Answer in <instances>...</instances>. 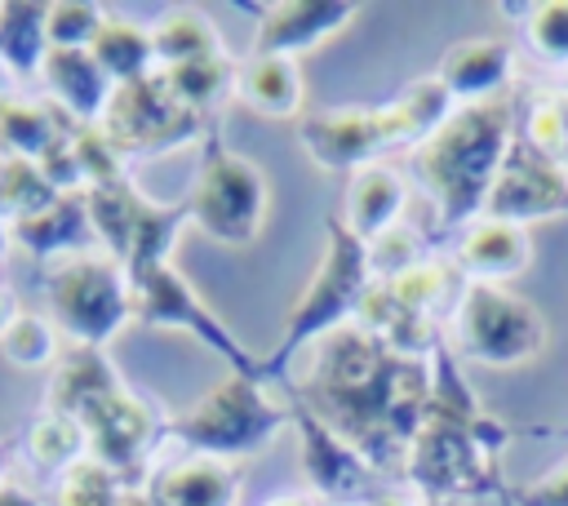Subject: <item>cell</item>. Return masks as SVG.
Here are the masks:
<instances>
[{
    "instance_id": "d4e9b609",
    "label": "cell",
    "mask_w": 568,
    "mask_h": 506,
    "mask_svg": "<svg viewBox=\"0 0 568 506\" xmlns=\"http://www.w3.org/2000/svg\"><path fill=\"white\" fill-rule=\"evenodd\" d=\"M151 40H155V62H169V67L191 62V58H213V53H222L213 22H209L204 13H195V9L169 13V18L151 31Z\"/></svg>"
},
{
    "instance_id": "4fadbf2b",
    "label": "cell",
    "mask_w": 568,
    "mask_h": 506,
    "mask_svg": "<svg viewBox=\"0 0 568 506\" xmlns=\"http://www.w3.org/2000/svg\"><path fill=\"white\" fill-rule=\"evenodd\" d=\"M297 435H302V470L315 493L346 502H359L368 493V466L364 457L320 417V413H297Z\"/></svg>"
},
{
    "instance_id": "b9f144b4",
    "label": "cell",
    "mask_w": 568,
    "mask_h": 506,
    "mask_svg": "<svg viewBox=\"0 0 568 506\" xmlns=\"http://www.w3.org/2000/svg\"><path fill=\"white\" fill-rule=\"evenodd\" d=\"M346 506H368V502H346Z\"/></svg>"
},
{
    "instance_id": "836d02e7",
    "label": "cell",
    "mask_w": 568,
    "mask_h": 506,
    "mask_svg": "<svg viewBox=\"0 0 568 506\" xmlns=\"http://www.w3.org/2000/svg\"><path fill=\"white\" fill-rule=\"evenodd\" d=\"M532 49L541 58H555V62H568V0H546V4H532L528 22H524Z\"/></svg>"
},
{
    "instance_id": "7a4b0ae2",
    "label": "cell",
    "mask_w": 568,
    "mask_h": 506,
    "mask_svg": "<svg viewBox=\"0 0 568 506\" xmlns=\"http://www.w3.org/2000/svg\"><path fill=\"white\" fill-rule=\"evenodd\" d=\"M448 115H453V93L439 84V75H426L404 98L377 111L342 107L311 115L302 124V142L324 169H346V164L364 169L390 146H422Z\"/></svg>"
},
{
    "instance_id": "e575fe53",
    "label": "cell",
    "mask_w": 568,
    "mask_h": 506,
    "mask_svg": "<svg viewBox=\"0 0 568 506\" xmlns=\"http://www.w3.org/2000/svg\"><path fill=\"white\" fill-rule=\"evenodd\" d=\"M524 506H568V462H559L550 475H541L537 484H528Z\"/></svg>"
},
{
    "instance_id": "4dcf8cb0",
    "label": "cell",
    "mask_w": 568,
    "mask_h": 506,
    "mask_svg": "<svg viewBox=\"0 0 568 506\" xmlns=\"http://www.w3.org/2000/svg\"><path fill=\"white\" fill-rule=\"evenodd\" d=\"M102 22H106V13L98 4H80V0L49 4V13H44L49 49H89L93 36L102 31Z\"/></svg>"
},
{
    "instance_id": "3957f363",
    "label": "cell",
    "mask_w": 568,
    "mask_h": 506,
    "mask_svg": "<svg viewBox=\"0 0 568 506\" xmlns=\"http://www.w3.org/2000/svg\"><path fill=\"white\" fill-rule=\"evenodd\" d=\"M280 426L284 408L266 395L257 373H231L173 422V439H182L191 453L231 462L262 448Z\"/></svg>"
},
{
    "instance_id": "7c38bea8",
    "label": "cell",
    "mask_w": 568,
    "mask_h": 506,
    "mask_svg": "<svg viewBox=\"0 0 568 506\" xmlns=\"http://www.w3.org/2000/svg\"><path fill=\"white\" fill-rule=\"evenodd\" d=\"M182 120H186V107H178L169 98V89L160 84V75H146V80L120 84L111 93V107L102 115V133H106V142L115 151L120 146H155Z\"/></svg>"
},
{
    "instance_id": "603a6c76",
    "label": "cell",
    "mask_w": 568,
    "mask_h": 506,
    "mask_svg": "<svg viewBox=\"0 0 568 506\" xmlns=\"http://www.w3.org/2000/svg\"><path fill=\"white\" fill-rule=\"evenodd\" d=\"M89 209L71 195H53L49 204L31 209L27 217H18L13 235L18 244L36 249V253H62V249H75L84 235H89Z\"/></svg>"
},
{
    "instance_id": "83f0119b",
    "label": "cell",
    "mask_w": 568,
    "mask_h": 506,
    "mask_svg": "<svg viewBox=\"0 0 568 506\" xmlns=\"http://www.w3.org/2000/svg\"><path fill=\"white\" fill-rule=\"evenodd\" d=\"M160 84L169 89V98H173L178 107H204V102H213V98L226 89V62H222V53H213V58H191V62L164 67V71H160Z\"/></svg>"
},
{
    "instance_id": "8fae6325",
    "label": "cell",
    "mask_w": 568,
    "mask_h": 506,
    "mask_svg": "<svg viewBox=\"0 0 568 506\" xmlns=\"http://www.w3.org/2000/svg\"><path fill=\"white\" fill-rule=\"evenodd\" d=\"M355 18L351 0H280L262 9L253 53H275V58H297L342 31Z\"/></svg>"
},
{
    "instance_id": "ba28073f",
    "label": "cell",
    "mask_w": 568,
    "mask_h": 506,
    "mask_svg": "<svg viewBox=\"0 0 568 506\" xmlns=\"http://www.w3.org/2000/svg\"><path fill=\"white\" fill-rule=\"evenodd\" d=\"M84 209H89L93 235L106 240L111 253L129 262V275L142 271V266H151V262H164L178 217L164 213V209H155L151 200H142L124 178L102 182V186H89Z\"/></svg>"
},
{
    "instance_id": "cb8c5ba5",
    "label": "cell",
    "mask_w": 568,
    "mask_h": 506,
    "mask_svg": "<svg viewBox=\"0 0 568 506\" xmlns=\"http://www.w3.org/2000/svg\"><path fill=\"white\" fill-rule=\"evenodd\" d=\"M49 4H0V67L4 71H36L44 67L49 53V31H44Z\"/></svg>"
},
{
    "instance_id": "ffe728a7",
    "label": "cell",
    "mask_w": 568,
    "mask_h": 506,
    "mask_svg": "<svg viewBox=\"0 0 568 506\" xmlns=\"http://www.w3.org/2000/svg\"><path fill=\"white\" fill-rule=\"evenodd\" d=\"M120 391L111 364L102 360L98 346H67L58 360H53V377H49V413H62V417H80L84 408H93L102 395Z\"/></svg>"
},
{
    "instance_id": "5bb4252c",
    "label": "cell",
    "mask_w": 568,
    "mask_h": 506,
    "mask_svg": "<svg viewBox=\"0 0 568 506\" xmlns=\"http://www.w3.org/2000/svg\"><path fill=\"white\" fill-rule=\"evenodd\" d=\"M142 497L151 506H235L240 502V470L222 457L182 453L151 475Z\"/></svg>"
},
{
    "instance_id": "1f68e13d",
    "label": "cell",
    "mask_w": 568,
    "mask_h": 506,
    "mask_svg": "<svg viewBox=\"0 0 568 506\" xmlns=\"http://www.w3.org/2000/svg\"><path fill=\"white\" fill-rule=\"evenodd\" d=\"M386 289H390V297H395L404 311L426 315L435 302H444V293H448V271H444V266H430V262H413L408 271L390 275Z\"/></svg>"
},
{
    "instance_id": "8d00e7d4",
    "label": "cell",
    "mask_w": 568,
    "mask_h": 506,
    "mask_svg": "<svg viewBox=\"0 0 568 506\" xmlns=\"http://www.w3.org/2000/svg\"><path fill=\"white\" fill-rule=\"evenodd\" d=\"M13 315H18V311H13V302H9L4 293H0V333L9 328V320H13Z\"/></svg>"
},
{
    "instance_id": "d6986e66",
    "label": "cell",
    "mask_w": 568,
    "mask_h": 506,
    "mask_svg": "<svg viewBox=\"0 0 568 506\" xmlns=\"http://www.w3.org/2000/svg\"><path fill=\"white\" fill-rule=\"evenodd\" d=\"M510 71V49L501 40H462L439 58V84L453 93V102H488L497 98L501 80Z\"/></svg>"
},
{
    "instance_id": "277c9868",
    "label": "cell",
    "mask_w": 568,
    "mask_h": 506,
    "mask_svg": "<svg viewBox=\"0 0 568 506\" xmlns=\"http://www.w3.org/2000/svg\"><path fill=\"white\" fill-rule=\"evenodd\" d=\"M49 320L75 346H102L133 315V289L115 271V262L93 253H71L53 266L44 284Z\"/></svg>"
},
{
    "instance_id": "9c48e42d",
    "label": "cell",
    "mask_w": 568,
    "mask_h": 506,
    "mask_svg": "<svg viewBox=\"0 0 568 506\" xmlns=\"http://www.w3.org/2000/svg\"><path fill=\"white\" fill-rule=\"evenodd\" d=\"M129 289H133V315L138 320H146L155 328H186L209 351H217L222 360H231L235 373H257V364L244 355V346L217 324V315L186 289V280L169 262H151V266L133 271L129 275Z\"/></svg>"
},
{
    "instance_id": "ab89813d",
    "label": "cell",
    "mask_w": 568,
    "mask_h": 506,
    "mask_svg": "<svg viewBox=\"0 0 568 506\" xmlns=\"http://www.w3.org/2000/svg\"><path fill=\"white\" fill-rule=\"evenodd\" d=\"M559 169H568V142H564V155H559Z\"/></svg>"
},
{
    "instance_id": "f35d334b",
    "label": "cell",
    "mask_w": 568,
    "mask_h": 506,
    "mask_svg": "<svg viewBox=\"0 0 568 506\" xmlns=\"http://www.w3.org/2000/svg\"><path fill=\"white\" fill-rule=\"evenodd\" d=\"M120 506H151V502H146V497H138V493H124V497H120Z\"/></svg>"
},
{
    "instance_id": "74e56055",
    "label": "cell",
    "mask_w": 568,
    "mask_h": 506,
    "mask_svg": "<svg viewBox=\"0 0 568 506\" xmlns=\"http://www.w3.org/2000/svg\"><path fill=\"white\" fill-rule=\"evenodd\" d=\"M266 506H315V502H306V497H275V502H266Z\"/></svg>"
},
{
    "instance_id": "d590c367",
    "label": "cell",
    "mask_w": 568,
    "mask_h": 506,
    "mask_svg": "<svg viewBox=\"0 0 568 506\" xmlns=\"http://www.w3.org/2000/svg\"><path fill=\"white\" fill-rule=\"evenodd\" d=\"M0 506H40V497L18 484H0Z\"/></svg>"
},
{
    "instance_id": "30bf717a",
    "label": "cell",
    "mask_w": 568,
    "mask_h": 506,
    "mask_svg": "<svg viewBox=\"0 0 568 506\" xmlns=\"http://www.w3.org/2000/svg\"><path fill=\"white\" fill-rule=\"evenodd\" d=\"M488 217H501V222H532V217H550V213H564L568 209V182H564V169L546 155H537L528 142H510L506 151V164L484 200Z\"/></svg>"
},
{
    "instance_id": "8992f818",
    "label": "cell",
    "mask_w": 568,
    "mask_h": 506,
    "mask_svg": "<svg viewBox=\"0 0 568 506\" xmlns=\"http://www.w3.org/2000/svg\"><path fill=\"white\" fill-rule=\"evenodd\" d=\"M546 333L550 328L541 311L501 284L475 280L457 302V346L479 364H493V368L524 364L546 346Z\"/></svg>"
},
{
    "instance_id": "9a60e30c",
    "label": "cell",
    "mask_w": 568,
    "mask_h": 506,
    "mask_svg": "<svg viewBox=\"0 0 568 506\" xmlns=\"http://www.w3.org/2000/svg\"><path fill=\"white\" fill-rule=\"evenodd\" d=\"M80 426H84V435H89V453L98 457V462H106L111 470L115 466H129L142 448H146V439H151V417H146V408L120 386V391H111V395H102L93 408H84L80 417H75Z\"/></svg>"
},
{
    "instance_id": "44dd1931",
    "label": "cell",
    "mask_w": 568,
    "mask_h": 506,
    "mask_svg": "<svg viewBox=\"0 0 568 506\" xmlns=\"http://www.w3.org/2000/svg\"><path fill=\"white\" fill-rule=\"evenodd\" d=\"M240 98L271 115V120H288L302 111V71L293 58H275V53H253L240 71Z\"/></svg>"
},
{
    "instance_id": "f546056e",
    "label": "cell",
    "mask_w": 568,
    "mask_h": 506,
    "mask_svg": "<svg viewBox=\"0 0 568 506\" xmlns=\"http://www.w3.org/2000/svg\"><path fill=\"white\" fill-rule=\"evenodd\" d=\"M120 484L115 470L106 462H98L93 453L84 462H75L71 470H62V488H58V506H120Z\"/></svg>"
},
{
    "instance_id": "60d3db41",
    "label": "cell",
    "mask_w": 568,
    "mask_h": 506,
    "mask_svg": "<svg viewBox=\"0 0 568 506\" xmlns=\"http://www.w3.org/2000/svg\"><path fill=\"white\" fill-rule=\"evenodd\" d=\"M0 89H4V67H0Z\"/></svg>"
},
{
    "instance_id": "52a82bcc",
    "label": "cell",
    "mask_w": 568,
    "mask_h": 506,
    "mask_svg": "<svg viewBox=\"0 0 568 506\" xmlns=\"http://www.w3.org/2000/svg\"><path fill=\"white\" fill-rule=\"evenodd\" d=\"M368 244L355 240L342 217H328V240H324V257L306 284V293L293 302L288 311V324H284V337H280V355L297 351L302 342L337 328L342 315H351L364 297V289L373 284L368 280Z\"/></svg>"
},
{
    "instance_id": "5b68a950",
    "label": "cell",
    "mask_w": 568,
    "mask_h": 506,
    "mask_svg": "<svg viewBox=\"0 0 568 506\" xmlns=\"http://www.w3.org/2000/svg\"><path fill=\"white\" fill-rule=\"evenodd\" d=\"M271 186L262 169L248 155L235 151H209L191 191H186V217L217 244H253L266 222Z\"/></svg>"
},
{
    "instance_id": "2e32d148",
    "label": "cell",
    "mask_w": 568,
    "mask_h": 506,
    "mask_svg": "<svg viewBox=\"0 0 568 506\" xmlns=\"http://www.w3.org/2000/svg\"><path fill=\"white\" fill-rule=\"evenodd\" d=\"M404 191H408V186H404V173H395V169L382 164V160L355 169L351 191H346L342 226H346L355 240L373 244L377 235H386V231L399 222V213H404Z\"/></svg>"
},
{
    "instance_id": "7402d4cb",
    "label": "cell",
    "mask_w": 568,
    "mask_h": 506,
    "mask_svg": "<svg viewBox=\"0 0 568 506\" xmlns=\"http://www.w3.org/2000/svg\"><path fill=\"white\" fill-rule=\"evenodd\" d=\"M89 53L98 58V67L115 80V84H138L151 75V62H155V40L151 31L133 27V22H120V18H106L102 31L93 36Z\"/></svg>"
},
{
    "instance_id": "484cf974",
    "label": "cell",
    "mask_w": 568,
    "mask_h": 506,
    "mask_svg": "<svg viewBox=\"0 0 568 506\" xmlns=\"http://www.w3.org/2000/svg\"><path fill=\"white\" fill-rule=\"evenodd\" d=\"M27 448H31V457H36L40 466H49V470H71L75 462L89 457V435H84V426H80L75 417L44 413V417L31 426V435H27Z\"/></svg>"
},
{
    "instance_id": "4316f807",
    "label": "cell",
    "mask_w": 568,
    "mask_h": 506,
    "mask_svg": "<svg viewBox=\"0 0 568 506\" xmlns=\"http://www.w3.org/2000/svg\"><path fill=\"white\" fill-rule=\"evenodd\" d=\"M0 351L9 364H22V368H40V364H53L62 355L53 320L36 315V311H18L9 320V328L0 333Z\"/></svg>"
},
{
    "instance_id": "d6a6232c",
    "label": "cell",
    "mask_w": 568,
    "mask_h": 506,
    "mask_svg": "<svg viewBox=\"0 0 568 506\" xmlns=\"http://www.w3.org/2000/svg\"><path fill=\"white\" fill-rule=\"evenodd\" d=\"M524 133H528V146L537 155H546V160L559 164L564 142H568V98H541V102H532Z\"/></svg>"
},
{
    "instance_id": "f1b7e54d",
    "label": "cell",
    "mask_w": 568,
    "mask_h": 506,
    "mask_svg": "<svg viewBox=\"0 0 568 506\" xmlns=\"http://www.w3.org/2000/svg\"><path fill=\"white\" fill-rule=\"evenodd\" d=\"M53 142V124L40 107L18 102V98H0V146L18 160L27 155H44Z\"/></svg>"
},
{
    "instance_id": "e0dca14e",
    "label": "cell",
    "mask_w": 568,
    "mask_h": 506,
    "mask_svg": "<svg viewBox=\"0 0 568 506\" xmlns=\"http://www.w3.org/2000/svg\"><path fill=\"white\" fill-rule=\"evenodd\" d=\"M457 262L484 280V284H497V280H510L519 275L528 262H532V240L519 222H501V217H479L475 226H466L462 244H457Z\"/></svg>"
},
{
    "instance_id": "ac0fdd59",
    "label": "cell",
    "mask_w": 568,
    "mask_h": 506,
    "mask_svg": "<svg viewBox=\"0 0 568 506\" xmlns=\"http://www.w3.org/2000/svg\"><path fill=\"white\" fill-rule=\"evenodd\" d=\"M44 80H49V89H53V98L71 111V115H80V120H102L106 115V107H111V75L98 67V58L89 53V49H49L44 53Z\"/></svg>"
},
{
    "instance_id": "7bdbcfd3",
    "label": "cell",
    "mask_w": 568,
    "mask_h": 506,
    "mask_svg": "<svg viewBox=\"0 0 568 506\" xmlns=\"http://www.w3.org/2000/svg\"><path fill=\"white\" fill-rule=\"evenodd\" d=\"M0 249H4V240H0Z\"/></svg>"
},
{
    "instance_id": "6da1fadb",
    "label": "cell",
    "mask_w": 568,
    "mask_h": 506,
    "mask_svg": "<svg viewBox=\"0 0 568 506\" xmlns=\"http://www.w3.org/2000/svg\"><path fill=\"white\" fill-rule=\"evenodd\" d=\"M510 151V111L506 102H470L457 107L422 146H417V182L439 204V222H466L484 209L501 164Z\"/></svg>"
}]
</instances>
